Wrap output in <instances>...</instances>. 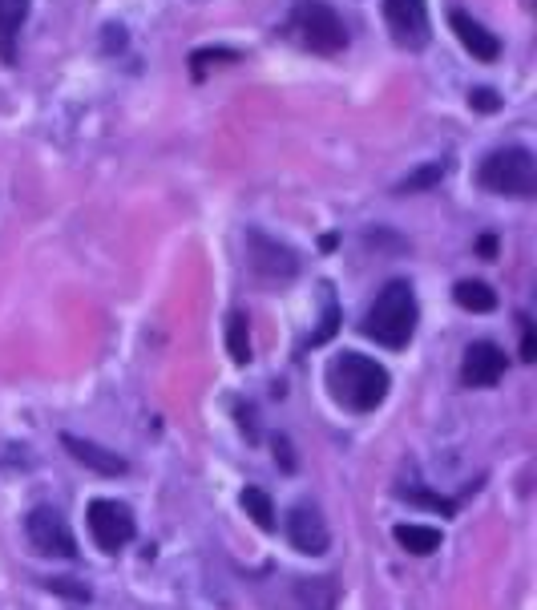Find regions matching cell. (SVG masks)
Wrapping results in <instances>:
<instances>
[{"mask_svg":"<svg viewBox=\"0 0 537 610\" xmlns=\"http://www.w3.org/2000/svg\"><path fill=\"white\" fill-rule=\"evenodd\" d=\"M328 388L332 396L352 413H372L388 396V368L360 356V352H340L328 364Z\"/></svg>","mask_w":537,"mask_h":610,"instance_id":"obj_1","label":"cell"},{"mask_svg":"<svg viewBox=\"0 0 537 610\" xmlns=\"http://www.w3.org/2000/svg\"><path fill=\"white\" fill-rule=\"evenodd\" d=\"M247 251H251V267L263 275V279H291L299 271V259L291 247L259 235V231H247Z\"/></svg>","mask_w":537,"mask_h":610,"instance_id":"obj_8","label":"cell"},{"mask_svg":"<svg viewBox=\"0 0 537 610\" xmlns=\"http://www.w3.org/2000/svg\"><path fill=\"white\" fill-rule=\"evenodd\" d=\"M25 534H29L33 550L45 554V558H77L73 530L65 526V518L57 510H49V505H41V510H33L25 518Z\"/></svg>","mask_w":537,"mask_h":610,"instance_id":"obj_6","label":"cell"},{"mask_svg":"<svg viewBox=\"0 0 537 610\" xmlns=\"http://www.w3.org/2000/svg\"><path fill=\"white\" fill-rule=\"evenodd\" d=\"M85 522H89V534L93 542L105 550V554H118L130 538H134V514L126 510L122 501H89L85 510Z\"/></svg>","mask_w":537,"mask_h":610,"instance_id":"obj_5","label":"cell"},{"mask_svg":"<svg viewBox=\"0 0 537 610\" xmlns=\"http://www.w3.org/2000/svg\"><path fill=\"white\" fill-rule=\"evenodd\" d=\"M243 510H247V518L259 526V530H275V505H271V497L263 493V489H243Z\"/></svg>","mask_w":537,"mask_h":610,"instance_id":"obj_18","label":"cell"},{"mask_svg":"<svg viewBox=\"0 0 537 610\" xmlns=\"http://www.w3.org/2000/svg\"><path fill=\"white\" fill-rule=\"evenodd\" d=\"M537 356V348H533V328H529V320H521V360H533Z\"/></svg>","mask_w":537,"mask_h":610,"instance_id":"obj_24","label":"cell"},{"mask_svg":"<svg viewBox=\"0 0 537 610\" xmlns=\"http://www.w3.org/2000/svg\"><path fill=\"white\" fill-rule=\"evenodd\" d=\"M45 586H49V590H57V594H69V598H81V602L89 598V590H85L81 582H65V578H49Z\"/></svg>","mask_w":537,"mask_h":610,"instance_id":"obj_23","label":"cell"},{"mask_svg":"<svg viewBox=\"0 0 537 610\" xmlns=\"http://www.w3.org/2000/svg\"><path fill=\"white\" fill-rule=\"evenodd\" d=\"M29 17V0H0V57L17 61V29Z\"/></svg>","mask_w":537,"mask_h":610,"instance_id":"obj_13","label":"cell"},{"mask_svg":"<svg viewBox=\"0 0 537 610\" xmlns=\"http://www.w3.org/2000/svg\"><path fill=\"white\" fill-rule=\"evenodd\" d=\"M453 299L461 303L465 312H493L497 308V291L489 283H481V279H461L453 287Z\"/></svg>","mask_w":537,"mask_h":610,"instance_id":"obj_14","label":"cell"},{"mask_svg":"<svg viewBox=\"0 0 537 610\" xmlns=\"http://www.w3.org/2000/svg\"><path fill=\"white\" fill-rule=\"evenodd\" d=\"M404 497H412V501H424V505H437L441 514H449L453 518V501H445V497H433V493H420V489H400Z\"/></svg>","mask_w":537,"mask_h":610,"instance_id":"obj_22","label":"cell"},{"mask_svg":"<svg viewBox=\"0 0 537 610\" xmlns=\"http://www.w3.org/2000/svg\"><path fill=\"white\" fill-rule=\"evenodd\" d=\"M303 610H336V582L332 578H303L295 586Z\"/></svg>","mask_w":537,"mask_h":610,"instance_id":"obj_15","label":"cell"},{"mask_svg":"<svg viewBox=\"0 0 537 610\" xmlns=\"http://www.w3.org/2000/svg\"><path fill=\"white\" fill-rule=\"evenodd\" d=\"M227 352L235 364H251V332H247V316H231L227 324Z\"/></svg>","mask_w":537,"mask_h":610,"instance_id":"obj_19","label":"cell"},{"mask_svg":"<svg viewBox=\"0 0 537 610\" xmlns=\"http://www.w3.org/2000/svg\"><path fill=\"white\" fill-rule=\"evenodd\" d=\"M360 328H364L368 340H376L384 348H404L412 340V332H416V295H412V287L404 279L388 283L376 295V303L368 308Z\"/></svg>","mask_w":537,"mask_h":610,"instance_id":"obj_2","label":"cell"},{"mask_svg":"<svg viewBox=\"0 0 537 610\" xmlns=\"http://www.w3.org/2000/svg\"><path fill=\"white\" fill-rule=\"evenodd\" d=\"M493 251H497V243L485 235V239H481V255H485V259H493Z\"/></svg>","mask_w":537,"mask_h":610,"instance_id":"obj_25","label":"cell"},{"mask_svg":"<svg viewBox=\"0 0 537 610\" xmlns=\"http://www.w3.org/2000/svg\"><path fill=\"white\" fill-rule=\"evenodd\" d=\"M384 21L400 49H424L428 45V9L424 0H384Z\"/></svg>","mask_w":537,"mask_h":610,"instance_id":"obj_7","label":"cell"},{"mask_svg":"<svg viewBox=\"0 0 537 610\" xmlns=\"http://www.w3.org/2000/svg\"><path fill=\"white\" fill-rule=\"evenodd\" d=\"M505 376V352L497 344H469L465 360H461V380L469 388H493Z\"/></svg>","mask_w":537,"mask_h":610,"instance_id":"obj_10","label":"cell"},{"mask_svg":"<svg viewBox=\"0 0 537 610\" xmlns=\"http://www.w3.org/2000/svg\"><path fill=\"white\" fill-rule=\"evenodd\" d=\"M449 25H453V33H457V41L473 53V61H497V53H501V41L481 25V21H473L465 9H453L449 13Z\"/></svg>","mask_w":537,"mask_h":610,"instance_id":"obj_12","label":"cell"},{"mask_svg":"<svg viewBox=\"0 0 537 610\" xmlns=\"http://www.w3.org/2000/svg\"><path fill=\"white\" fill-rule=\"evenodd\" d=\"M396 542L408 550V554H433L441 546V530L433 526H416V522H404L396 526Z\"/></svg>","mask_w":537,"mask_h":610,"instance_id":"obj_16","label":"cell"},{"mask_svg":"<svg viewBox=\"0 0 537 610\" xmlns=\"http://www.w3.org/2000/svg\"><path fill=\"white\" fill-rule=\"evenodd\" d=\"M445 174H449L445 162H424V166H416L412 174H404V178L396 182V194H420V190H433V186H441Z\"/></svg>","mask_w":537,"mask_h":610,"instance_id":"obj_17","label":"cell"},{"mask_svg":"<svg viewBox=\"0 0 537 610\" xmlns=\"http://www.w3.org/2000/svg\"><path fill=\"white\" fill-rule=\"evenodd\" d=\"M477 182L489 190V194H509V198H525L533 194L537 186V162L525 146H509V150H493L481 170H477Z\"/></svg>","mask_w":537,"mask_h":610,"instance_id":"obj_3","label":"cell"},{"mask_svg":"<svg viewBox=\"0 0 537 610\" xmlns=\"http://www.w3.org/2000/svg\"><path fill=\"white\" fill-rule=\"evenodd\" d=\"M61 445L69 449V457H73L77 465H85V469H93V473H101V477H122V473L130 469L126 457H118L114 449H101V445H93V441H85V437L65 433Z\"/></svg>","mask_w":537,"mask_h":610,"instance_id":"obj_11","label":"cell"},{"mask_svg":"<svg viewBox=\"0 0 537 610\" xmlns=\"http://www.w3.org/2000/svg\"><path fill=\"white\" fill-rule=\"evenodd\" d=\"M295 29L311 53H324V57L344 53V45H348V29H344L340 13L332 5H324V0H303L295 9Z\"/></svg>","mask_w":537,"mask_h":610,"instance_id":"obj_4","label":"cell"},{"mask_svg":"<svg viewBox=\"0 0 537 610\" xmlns=\"http://www.w3.org/2000/svg\"><path fill=\"white\" fill-rule=\"evenodd\" d=\"M469 106L481 110V114H497V110H501V97H497L493 89H473V93H469Z\"/></svg>","mask_w":537,"mask_h":610,"instance_id":"obj_20","label":"cell"},{"mask_svg":"<svg viewBox=\"0 0 537 610\" xmlns=\"http://www.w3.org/2000/svg\"><path fill=\"white\" fill-rule=\"evenodd\" d=\"M287 538L299 554H311V558L328 554V546H332L324 518H319V510H311V505H295V510L287 514Z\"/></svg>","mask_w":537,"mask_h":610,"instance_id":"obj_9","label":"cell"},{"mask_svg":"<svg viewBox=\"0 0 537 610\" xmlns=\"http://www.w3.org/2000/svg\"><path fill=\"white\" fill-rule=\"evenodd\" d=\"M336 324H340V312H336V299L328 295V308H324V328H319V332L311 336V344H324V340H332Z\"/></svg>","mask_w":537,"mask_h":610,"instance_id":"obj_21","label":"cell"}]
</instances>
